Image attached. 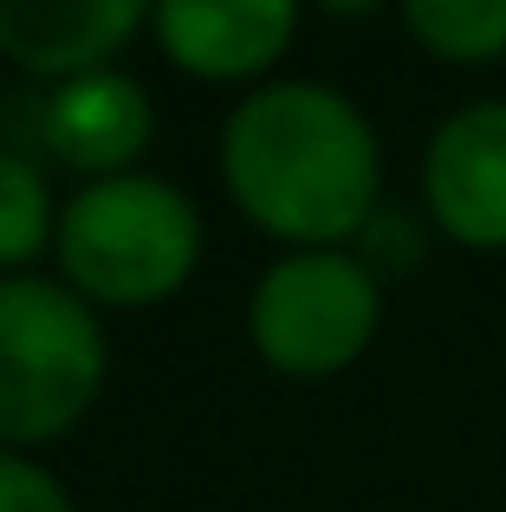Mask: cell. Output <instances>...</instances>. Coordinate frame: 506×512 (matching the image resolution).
<instances>
[{"label":"cell","instance_id":"obj_1","mask_svg":"<svg viewBox=\"0 0 506 512\" xmlns=\"http://www.w3.org/2000/svg\"><path fill=\"white\" fill-rule=\"evenodd\" d=\"M247 221L286 240H344L377 208V137L325 85H273L228 117L221 143Z\"/></svg>","mask_w":506,"mask_h":512},{"label":"cell","instance_id":"obj_2","mask_svg":"<svg viewBox=\"0 0 506 512\" xmlns=\"http://www.w3.org/2000/svg\"><path fill=\"white\" fill-rule=\"evenodd\" d=\"M202 253V221L169 182L150 175H104L65 208L59 260L85 299L156 305L189 279Z\"/></svg>","mask_w":506,"mask_h":512},{"label":"cell","instance_id":"obj_3","mask_svg":"<svg viewBox=\"0 0 506 512\" xmlns=\"http://www.w3.org/2000/svg\"><path fill=\"white\" fill-rule=\"evenodd\" d=\"M104 383V331L52 279H0V441H52Z\"/></svg>","mask_w":506,"mask_h":512},{"label":"cell","instance_id":"obj_4","mask_svg":"<svg viewBox=\"0 0 506 512\" xmlns=\"http://www.w3.org/2000/svg\"><path fill=\"white\" fill-rule=\"evenodd\" d=\"M377 331V279L344 253H292L253 292V344L286 376H331Z\"/></svg>","mask_w":506,"mask_h":512},{"label":"cell","instance_id":"obj_5","mask_svg":"<svg viewBox=\"0 0 506 512\" xmlns=\"http://www.w3.org/2000/svg\"><path fill=\"white\" fill-rule=\"evenodd\" d=\"M429 208L468 247H506V104L448 117L429 150Z\"/></svg>","mask_w":506,"mask_h":512},{"label":"cell","instance_id":"obj_6","mask_svg":"<svg viewBox=\"0 0 506 512\" xmlns=\"http://www.w3.org/2000/svg\"><path fill=\"white\" fill-rule=\"evenodd\" d=\"M143 20H156L143 0H0V52L26 72L85 78L104 72Z\"/></svg>","mask_w":506,"mask_h":512},{"label":"cell","instance_id":"obj_7","mask_svg":"<svg viewBox=\"0 0 506 512\" xmlns=\"http://www.w3.org/2000/svg\"><path fill=\"white\" fill-rule=\"evenodd\" d=\"M156 39L182 72L247 78L286 52L292 7L286 0H169L156 7Z\"/></svg>","mask_w":506,"mask_h":512},{"label":"cell","instance_id":"obj_8","mask_svg":"<svg viewBox=\"0 0 506 512\" xmlns=\"http://www.w3.org/2000/svg\"><path fill=\"white\" fill-rule=\"evenodd\" d=\"M46 143L72 169H111L117 175L150 143V98H143V85H130L117 72L65 78L46 98Z\"/></svg>","mask_w":506,"mask_h":512},{"label":"cell","instance_id":"obj_9","mask_svg":"<svg viewBox=\"0 0 506 512\" xmlns=\"http://www.w3.org/2000/svg\"><path fill=\"white\" fill-rule=\"evenodd\" d=\"M409 26L442 59H494V52H506V0H416Z\"/></svg>","mask_w":506,"mask_h":512},{"label":"cell","instance_id":"obj_10","mask_svg":"<svg viewBox=\"0 0 506 512\" xmlns=\"http://www.w3.org/2000/svg\"><path fill=\"white\" fill-rule=\"evenodd\" d=\"M52 234V195H46V175L33 163L0 150V266H26L39 260Z\"/></svg>","mask_w":506,"mask_h":512},{"label":"cell","instance_id":"obj_11","mask_svg":"<svg viewBox=\"0 0 506 512\" xmlns=\"http://www.w3.org/2000/svg\"><path fill=\"white\" fill-rule=\"evenodd\" d=\"M0 512H72V500L46 467L0 454Z\"/></svg>","mask_w":506,"mask_h":512}]
</instances>
